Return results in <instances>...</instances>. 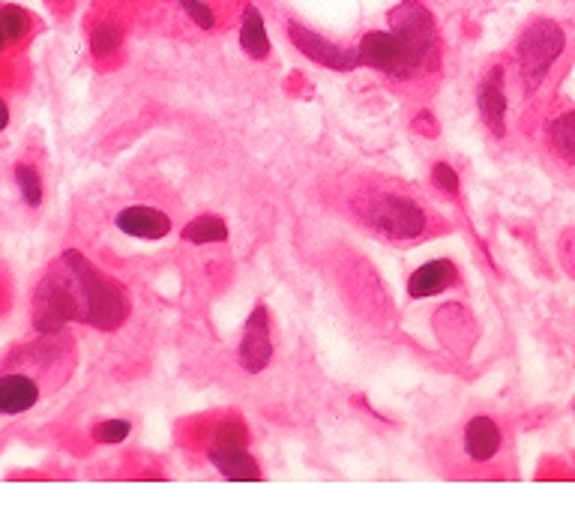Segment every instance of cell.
<instances>
[{
    "mask_svg": "<svg viewBox=\"0 0 575 512\" xmlns=\"http://www.w3.org/2000/svg\"><path fill=\"white\" fill-rule=\"evenodd\" d=\"M72 276V288H75V300H78V321L96 327V330H114L126 321L129 315V297L126 291L105 279L99 270H93L78 252H66L60 258Z\"/></svg>",
    "mask_w": 575,
    "mask_h": 512,
    "instance_id": "6da1fadb",
    "label": "cell"
},
{
    "mask_svg": "<svg viewBox=\"0 0 575 512\" xmlns=\"http://www.w3.org/2000/svg\"><path fill=\"white\" fill-rule=\"evenodd\" d=\"M363 222L387 240H417L429 231L426 210L396 192H372L360 201Z\"/></svg>",
    "mask_w": 575,
    "mask_h": 512,
    "instance_id": "7a4b0ae2",
    "label": "cell"
},
{
    "mask_svg": "<svg viewBox=\"0 0 575 512\" xmlns=\"http://www.w3.org/2000/svg\"><path fill=\"white\" fill-rule=\"evenodd\" d=\"M567 48V36L564 27L552 18H537L528 24V30L522 33L516 54H519V69H522V81L525 90L534 93L552 72V66L561 60Z\"/></svg>",
    "mask_w": 575,
    "mask_h": 512,
    "instance_id": "3957f363",
    "label": "cell"
},
{
    "mask_svg": "<svg viewBox=\"0 0 575 512\" xmlns=\"http://www.w3.org/2000/svg\"><path fill=\"white\" fill-rule=\"evenodd\" d=\"M390 30L399 36V42L405 45V51H408V57L420 75L435 69V63H438V24L420 0H402L390 12Z\"/></svg>",
    "mask_w": 575,
    "mask_h": 512,
    "instance_id": "277c9868",
    "label": "cell"
},
{
    "mask_svg": "<svg viewBox=\"0 0 575 512\" xmlns=\"http://www.w3.org/2000/svg\"><path fill=\"white\" fill-rule=\"evenodd\" d=\"M72 318H78V300H75L72 276L66 264L60 261L57 270H51L36 288L33 321H36V330L48 336V333H60Z\"/></svg>",
    "mask_w": 575,
    "mask_h": 512,
    "instance_id": "5b68a950",
    "label": "cell"
},
{
    "mask_svg": "<svg viewBox=\"0 0 575 512\" xmlns=\"http://www.w3.org/2000/svg\"><path fill=\"white\" fill-rule=\"evenodd\" d=\"M357 57L363 66H372L378 72H384L393 81H414L420 78L405 45L399 42V36L393 30H369L360 45H357Z\"/></svg>",
    "mask_w": 575,
    "mask_h": 512,
    "instance_id": "8992f818",
    "label": "cell"
},
{
    "mask_svg": "<svg viewBox=\"0 0 575 512\" xmlns=\"http://www.w3.org/2000/svg\"><path fill=\"white\" fill-rule=\"evenodd\" d=\"M288 30V39L297 45V51H303L309 60L327 66V69H339V72H348L354 66H360V57H357V48H345V45H336L330 39H324L321 33L297 24V21H288L285 24Z\"/></svg>",
    "mask_w": 575,
    "mask_h": 512,
    "instance_id": "52a82bcc",
    "label": "cell"
},
{
    "mask_svg": "<svg viewBox=\"0 0 575 512\" xmlns=\"http://www.w3.org/2000/svg\"><path fill=\"white\" fill-rule=\"evenodd\" d=\"M273 357V339H270V315L264 306H258L249 321H246V333H243V342H240V366L249 372V375H258L267 369Z\"/></svg>",
    "mask_w": 575,
    "mask_h": 512,
    "instance_id": "ba28073f",
    "label": "cell"
},
{
    "mask_svg": "<svg viewBox=\"0 0 575 512\" xmlns=\"http://www.w3.org/2000/svg\"><path fill=\"white\" fill-rule=\"evenodd\" d=\"M504 81H507V72L501 63H495L486 78L480 81V90H477V105H480V114L486 120V126L501 138L507 132V90H504Z\"/></svg>",
    "mask_w": 575,
    "mask_h": 512,
    "instance_id": "9c48e42d",
    "label": "cell"
},
{
    "mask_svg": "<svg viewBox=\"0 0 575 512\" xmlns=\"http://www.w3.org/2000/svg\"><path fill=\"white\" fill-rule=\"evenodd\" d=\"M192 444L201 447L204 453L222 450V447H246L249 432L243 420L234 417H204L192 426Z\"/></svg>",
    "mask_w": 575,
    "mask_h": 512,
    "instance_id": "30bf717a",
    "label": "cell"
},
{
    "mask_svg": "<svg viewBox=\"0 0 575 512\" xmlns=\"http://www.w3.org/2000/svg\"><path fill=\"white\" fill-rule=\"evenodd\" d=\"M42 396L39 381L30 372H3L0 375V417H18L30 411Z\"/></svg>",
    "mask_w": 575,
    "mask_h": 512,
    "instance_id": "8fae6325",
    "label": "cell"
},
{
    "mask_svg": "<svg viewBox=\"0 0 575 512\" xmlns=\"http://www.w3.org/2000/svg\"><path fill=\"white\" fill-rule=\"evenodd\" d=\"M114 225L123 234L138 237V240H159V237L171 234V219L162 210H153V207H126V210L117 213Z\"/></svg>",
    "mask_w": 575,
    "mask_h": 512,
    "instance_id": "7c38bea8",
    "label": "cell"
},
{
    "mask_svg": "<svg viewBox=\"0 0 575 512\" xmlns=\"http://www.w3.org/2000/svg\"><path fill=\"white\" fill-rule=\"evenodd\" d=\"M456 264L447 261V258H438V261H429L423 267H417L408 279V294L414 300H426V297H438L444 294L453 282H456Z\"/></svg>",
    "mask_w": 575,
    "mask_h": 512,
    "instance_id": "4fadbf2b",
    "label": "cell"
},
{
    "mask_svg": "<svg viewBox=\"0 0 575 512\" xmlns=\"http://www.w3.org/2000/svg\"><path fill=\"white\" fill-rule=\"evenodd\" d=\"M501 441H504V438H501L498 423H495L492 417H486V414L474 417V420L468 423V429H465V453H468V459L477 462V465L492 462V459L498 456V450H501Z\"/></svg>",
    "mask_w": 575,
    "mask_h": 512,
    "instance_id": "5bb4252c",
    "label": "cell"
},
{
    "mask_svg": "<svg viewBox=\"0 0 575 512\" xmlns=\"http://www.w3.org/2000/svg\"><path fill=\"white\" fill-rule=\"evenodd\" d=\"M207 462L231 483H258L261 480V468L258 462L246 453V447H222V450H210Z\"/></svg>",
    "mask_w": 575,
    "mask_h": 512,
    "instance_id": "9a60e30c",
    "label": "cell"
},
{
    "mask_svg": "<svg viewBox=\"0 0 575 512\" xmlns=\"http://www.w3.org/2000/svg\"><path fill=\"white\" fill-rule=\"evenodd\" d=\"M237 39H240V48H243L252 60H267V57H270V36H267V24H264V15L258 12V6H255V3H246Z\"/></svg>",
    "mask_w": 575,
    "mask_h": 512,
    "instance_id": "2e32d148",
    "label": "cell"
},
{
    "mask_svg": "<svg viewBox=\"0 0 575 512\" xmlns=\"http://www.w3.org/2000/svg\"><path fill=\"white\" fill-rule=\"evenodd\" d=\"M123 39H126V30H123V24H120L117 18H111V15L99 18V21L90 27V36H87L93 60H108V57H114V54L120 51Z\"/></svg>",
    "mask_w": 575,
    "mask_h": 512,
    "instance_id": "e0dca14e",
    "label": "cell"
},
{
    "mask_svg": "<svg viewBox=\"0 0 575 512\" xmlns=\"http://www.w3.org/2000/svg\"><path fill=\"white\" fill-rule=\"evenodd\" d=\"M549 144L558 159L575 165V108H567L552 117L549 123Z\"/></svg>",
    "mask_w": 575,
    "mask_h": 512,
    "instance_id": "ac0fdd59",
    "label": "cell"
},
{
    "mask_svg": "<svg viewBox=\"0 0 575 512\" xmlns=\"http://www.w3.org/2000/svg\"><path fill=\"white\" fill-rule=\"evenodd\" d=\"M0 27L6 30L12 48H21L33 33V15L15 3H0Z\"/></svg>",
    "mask_w": 575,
    "mask_h": 512,
    "instance_id": "d6986e66",
    "label": "cell"
},
{
    "mask_svg": "<svg viewBox=\"0 0 575 512\" xmlns=\"http://www.w3.org/2000/svg\"><path fill=\"white\" fill-rule=\"evenodd\" d=\"M183 240L195 243V246H204V243H222L228 240V228L219 216H198L195 222H189L183 228Z\"/></svg>",
    "mask_w": 575,
    "mask_h": 512,
    "instance_id": "ffe728a7",
    "label": "cell"
},
{
    "mask_svg": "<svg viewBox=\"0 0 575 512\" xmlns=\"http://www.w3.org/2000/svg\"><path fill=\"white\" fill-rule=\"evenodd\" d=\"M15 186L24 198L27 207H39L42 204V177L30 162H18L15 165Z\"/></svg>",
    "mask_w": 575,
    "mask_h": 512,
    "instance_id": "44dd1931",
    "label": "cell"
},
{
    "mask_svg": "<svg viewBox=\"0 0 575 512\" xmlns=\"http://www.w3.org/2000/svg\"><path fill=\"white\" fill-rule=\"evenodd\" d=\"M129 432H132L129 420H105V423H99L93 429V441H99V444H120V441L129 438Z\"/></svg>",
    "mask_w": 575,
    "mask_h": 512,
    "instance_id": "7402d4cb",
    "label": "cell"
},
{
    "mask_svg": "<svg viewBox=\"0 0 575 512\" xmlns=\"http://www.w3.org/2000/svg\"><path fill=\"white\" fill-rule=\"evenodd\" d=\"M183 6V12L192 18V24H198L201 30H213L216 27V12L207 0H177Z\"/></svg>",
    "mask_w": 575,
    "mask_h": 512,
    "instance_id": "603a6c76",
    "label": "cell"
},
{
    "mask_svg": "<svg viewBox=\"0 0 575 512\" xmlns=\"http://www.w3.org/2000/svg\"><path fill=\"white\" fill-rule=\"evenodd\" d=\"M432 180H435L447 195H456V192H459V174H456V168H450L447 162H438V165L432 168Z\"/></svg>",
    "mask_w": 575,
    "mask_h": 512,
    "instance_id": "cb8c5ba5",
    "label": "cell"
},
{
    "mask_svg": "<svg viewBox=\"0 0 575 512\" xmlns=\"http://www.w3.org/2000/svg\"><path fill=\"white\" fill-rule=\"evenodd\" d=\"M9 126V105H6V99L0 96V132Z\"/></svg>",
    "mask_w": 575,
    "mask_h": 512,
    "instance_id": "d4e9b609",
    "label": "cell"
},
{
    "mask_svg": "<svg viewBox=\"0 0 575 512\" xmlns=\"http://www.w3.org/2000/svg\"><path fill=\"white\" fill-rule=\"evenodd\" d=\"M9 51H12V42H9L6 30L0 27V57H3V54H9Z\"/></svg>",
    "mask_w": 575,
    "mask_h": 512,
    "instance_id": "484cf974",
    "label": "cell"
},
{
    "mask_svg": "<svg viewBox=\"0 0 575 512\" xmlns=\"http://www.w3.org/2000/svg\"><path fill=\"white\" fill-rule=\"evenodd\" d=\"M6 303H9V291H6V285H3V279H0V312L6 309Z\"/></svg>",
    "mask_w": 575,
    "mask_h": 512,
    "instance_id": "4316f807",
    "label": "cell"
},
{
    "mask_svg": "<svg viewBox=\"0 0 575 512\" xmlns=\"http://www.w3.org/2000/svg\"><path fill=\"white\" fill-rule=\"evenodd\" d=\"M48 3H66V0H48Z\"/></svg>",
    "mask_w": 575,
    "mask_h": 512,
    "instance_id": "83f0119b",
    "label": "cell"
},
{
    "mask_svg": "<svg viewBox=\"0 0 575 512\" xmlns=\"http://www.w3.org/2000/svg\"><path fill=\"white\" fill-rule=\"evenodd\" d=\"M573 411H575V405H573Z\"/></svg>",
    "mask_w": 575,
    "mask_h": 512,
    "instance_id": "f1b7e54d",
    "label": "cell"
}]
</instances>
